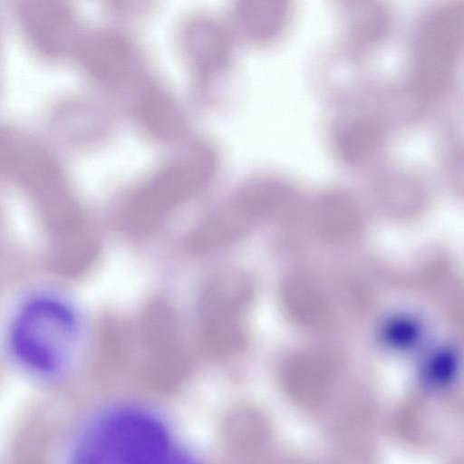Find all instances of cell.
I'll return each instance as SVG.
<instances>
[{"instance_id":"obj_1","label":"cell","mask_w":464,"mask_h":464,"mask_svg":"<svg viewBox=\"0 0 464 464\" xmlns=\"http://www.w3.org/2000/svg\"><path fill=\"white\" fill-rule=\"evenodd\" d=\"M187 462L161 420L132 406L106 410L88 420L72 437L63 460V464Z\"/></svg>"},{"instance_id":"obj_2","label":"cell","mask_w":464,"mask_h":464,"mask_svg":"<svg viewBox=\"0 0 464 464\" xmlns=\"http://www.w3.org/2000/svg\"><path fill=\"white\" fill-rule=\"evenodd\" d=\"M463 41V7L439 5L419 21L411 44L413 86L418 94H444L455 81Z\"/></svg>"},{"instance_id":"obj_3","label":"cell","mask_w":464,"mask_h":464,"mask_svg":"<svg viewBox=\"0 0 464 464\" xmlns=\"http://www.w3.org/2000/svg\"><path fill=\"white\" fill-rule=\"evenodd\" d=\"M251 298L248 279L239 272L216 275L204 286L198 302V336L202 348L227 357L246 342V315Z\"/></svg>"},{"instance_id":"obj_4","label":"cell","mask_w":464,"mask_h":464,"mask_svg":"<svg viewBox=\"0 0 464 464\" xmlns=\"http://www.w3.org/2000/svg\"><path fill=\"white\" fill-rule=\"evenodd\" d=\"M138 337L147 372L154 382L169 384L182 377L188 360L177 313L169 302L155 298L143 307L138 321Z\"/></svg>"},{"instance_id":"obj_5","label":"cell","mask_w":464,"mask_h":464,"mask_svg":"<svg viewBox=\"0 0 464 464\" xmlns=\"http://www.w3.org/2000/svg\"><path fill=\"white\" fill-rule=\"evenodd\" d=\"M28 42L46 58H61L75 42L76 23L70 7L59 2H25L17 8Z\"/></svg>"},{"instance_id":"obj_6","label":"cell","mask_w":464,"mask_h":464,"mask_svg":"<svg viewBox=\"0 0 464 464\" xmlns=\"http://www.w3.org/2000/svg\"><path fill=\"white\" fill-rule=\"evenodd\" d=\"M330 138L333 152L339 160L352 166H361L382 152L387 129L373 114H352L333 124Z\"/></svg>"},{"instance_id":"obj_7","label":"cell","mask_w":464,"mask_h":464,"mask_svg":"<svg viewBox=\"0 0 464 464\" xmlns=\"http://www.w3.org/2000/svg\"><path fill=\"white\" fill-rule=\"evenodd\" d=\"M345 43L359 53L382 43L392 28L390 10L376 2L355 3L345 8Z\"/></svg>"}]
</instances>
